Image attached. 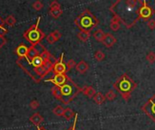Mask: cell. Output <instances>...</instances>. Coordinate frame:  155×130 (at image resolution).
Wrapping results in <instances>:
<instances>
[{
	"mask_svg": "<svg viewBox=\"0 0 155 130\" xmlns=\"http://www.w3.org/2000/svg\"><path fill=\"white\" fill-rule=\"evenodd\" d=\"M114 89L125 101H128L133 90L137 88V83L126 73L119 77L112 85Z\"/></svg>",
	"mask_w": 155,
	"mask_h": 130,
	"instance_id": "1",
	"label": "cell"
},
{
	"mask_svg": "<svg viewBox=\"0 0 155 130\" xmlns=\"http://www.w3.org/2000/svg\"><path fill=\"white\" fill-rule=\"evenodd\" d=\"M75 25L80 29V31L91 32L92 28L99 25V19H97L91 11L85 9L75 19Z\"/></svg>",
	"mask_w": 155,
	"mask_h": 130,
	"instance_id": "2",
	"label": "cell"
},
{
	"mask_svg": "<svg viewBox=\"0 0 155 130\" xmlns=\"http://www.w3.org/2000/svg\"><path fill=\"white\" fill-rule=\"evenodd\" d=\"M59 88L62 95L60 101L65 105H68L69 103H71L72 100L81 92L80 87L75 84L69 77L67 79V81L63 86L59 87Z\"/></svg>",
	"mask_w": 155,
	"mask_h": 130,
	"instance_id": "3",
	"label": "cell"
},
{
	"mask_svg": "<svg viewBox=\"0 0 155 130\" xmlns=\"http://www.w3.org/2000/svg\"><path fill=\"white\" fill-rule=\"evenodd\" d=\"M40 19L41 18L38 17L36 23L34 24L33 25H31L26 31L24 32V34H23L24 38L28 42L31 43V46H36L37 45H40V42L42 41L46 36L43 31H41V29L38 27Z\"/></svg>",
	"mask_w": 155,
	"mask_h": 130,
	"instance_id": "4",
	"label": "cell"
},
{
	"mask_svg": "<svg viewBox=\"0 0 155 130\" xmlns=\"http://www.w3.org/2000/svg\"><path fill=\"white\" fill-rule=\"evenodd\" d=\"M136 14L138 15L137 18L135 20H133L132 23H131L129 25L128 29H130L132 26H133L140 19L148 20L149 21L152 17V16L154 15V10H153V8L151 6H150L147 4V2L145 1V0H143V1H140V6L136 10Z\"/></svg>",
	"mask_w": 155,
	"mask_h": 130,
	"instance_id": "5",
	"label": "cell"
},
{
	"mask_svg": "<svg viewBox=\"0 0 155 130\" xmlns=\"http://www.w3.org/2000/svg\"><path fill=\"white\" fill-rule=\"evenodd\" d=\"M141 110L145 113L153 122H155V93L141 107Z\"/></svg>",
	"mask_w": 155,
	"mask_h": 130,
	"instance_id": "6",
	"label": "cell"
},
{
	"mask_svg": "<svg viewBox=\"0 0 155 130\" xmlns=\"http://www.w3.org/2000/svg\"><path fill=\"white\" fill-rule=\"evenodd\" d=\"M54 74H66L67 67L66 63L64 62V53L61 54V57L55 62L53 67Z\"/></svg>",
	"mask_w": 155,
	"mask_h": 130,
	"instance_id": "7",
	"label": "cell"
},
{
	"mask_svg": "<svg viewBox=\"0 0 155 130\" xmlns=\"http://www.w3.org/2000/svg\"><path fill=\"white\" fill-rule=\"evenodd\" d=\"M67 79H68V76L66 74H54L53 77L46 80V81L54 83L55 86L61 87L67 81Z\"/></svg>",
	"mask_w": 155,
	"mask_h": 130,
	"instance_id": "8",
	"label": "cell"
},
{
	"mask_svg": "<svg viewBox=\"0 0 155 130\" xmlns=\"http://www.w3.org/2000/svg\"><path fill=\"white\" fill-rule=\"evenodd\" d=\"M117 42L116 38L114 37V35H112L111 32H106L105 34V39L102 41V45H105V47L107 48H111L112 47L113 45H115Z\"/></svg>",
	"mask_w": 155,
	"mask_h": 130,
	"instance_id": "9",
	"label": "cell"
},
{
	"mask_svg": "<svg viewBox=\"0 0 155 130\" xmlns=\"http://www.w3.org/2000/svg\"><path fill=\"white\" fill-rule=\"evenodd\" d=\"M29 121L33 125H35L36 126H39L41 124L44 122V117L41 116L40 113L36 112V113H34L32 116L29 117Z\"/></svg>",
	"mask_w": 155,
	"mask_h": 130,
	"instance_id": "10",
	"label": "cell"
},
{
	"mask_svg": "<svg viewBox=\"0 0 155 130\" xmlns=\"http://www.w3.org/2000/svg\"><path fill=\"white\" fill-rule=\"evenodd\" d=\"M16 53L19 58H26L27 57V52H28V47L26 45H20L16 49Z\"/></svg>",
	"mask_w": 155,
	"mask_h": 130,
	"instance_id": "11",
	"label": "cell"
},
{
	"mask_svg": "<svg viewBox=\"0 0 155 130\" xmlns=\"http://www.w3.org/2000/svg\"><path fill=\"white\" fill-rule=\"evenodd\" d=\"M81 92H82V94H85L89 99H92L96 94L95 90L92 86H84L82 88H81Z\"/></svg>",
	"mask_w": 155,
	"mask_h": 130,
	"instance_id": "12",
	"label": "cell"
},
{
	"mask_svg": "<svg viewBox=\"0 0 155 130\" xmlns=\"http://www.w3.org/2000/svg\"><path fill=\"white\" fill-rule=\"evenodd\" d=\"M75 69L80 74H85L89 70V64L86 61H80L76 64Z\"/></svg>",
	"mask_w": 155,
	"mask_h": 130,
	"instance_id": "13",
	"label": "cell"
},
{
	"mask_svg": "<svg viewBox=\"0 0 155 130\" xmlns=\"http://www.w3.org/2000/svg\"><path fill=\"white\" fill-rule=\"evenodd\" d=\"M40 55V52L39 50L36 48V46H30L28 48V52H27V57L26 59L28 61H31L33 58H35L36 56Z\"/></svg>",
	"mask_w": 155,
	"mask_h": 130,
	"instance_id": "14",
	"label": "cell"
},
{
	"mask_svg": "<svg viewBox=\"0 0 155 130\" xmlns=\"http://www.w3.org/2000/svg\"><path fill=\"white\" fill-rule=\"evenodd\" d=\"M28 61V60H27ZM29 63L32 65L33 67L35 68H37V67H40V66H43V65L45 64V61L44 60L42 59V57H41L40 55L38 56H36L35 58H33L31 61H28Z\"/></svg>",
	"mask_w": 155,
	"mask_h": 130,
	"instance_id": "15",
	"label": "cell"
},
{
	"mask_svg": "<svg viewBox=\"0 0 155 130\" xmlns=\"http://www.w3.org/2000/svg\"><path fill=\"white\" fill-rule=\"evenodd\" d=\"M92 100H94L95 103L97 105H102L103 102L105 101V96L103 95L102 92H96V94L95 95V97L92 98Z\"/></svg>",
	"mask_w": 155,
	"mask_h": 130,
	"instance_id": "16",
	"label": "cell"
},
{
	"mask_svg": "<svg viewBox=\"0 0 155 130\" xmlns=\"http://www.w3.org/2000/svg\"><path fill=\"white\" fill-rule=\"evenodd\" d=\"M92 36H94V38H95L97 42H102L103 39H105V32H103L102 29H98L97 31H95L94 34H92Z\"/></svg>",
	"mask_w": 155,
	"mask_h": 130,
	"instance_id": "17",
	"label": "cell"
},
{
	"mask_svg": "<svg viewBox=\"0 0 155 130\" xmlns=\"http://www.w3.org/2000/svg\"><path fill=\"white\" fill-rule=\"evenodd\" d=\"M91 36L90 32H85V31H80L77 34V37L82 42H87Z\"/></svg>",
	"mask_w": 155,
	"mask_h": 130,
	"instance_id": "18",
	"label": "cell"
},
{
	"mask_svg": "<svg viewBox=\"0 0 155 130\" xmlns=\"http://www.w3.org/2000/svg\"><path fill=\"white\" fill-rule=\"evenodd\" d=\"M63 117L66 119V120L69 121V120H71V119L73 118V117H75V112L73 111V110H72V108L66 107V108H65V112H64Z\"/></svg>",
	"mask_w": 155,
	"mask_h": 130,
	"instance_id": "19",
	"label": "cell"
},
{
	"mask_svg": "<svg viewBox=\"0 0 155 130\" xmlns=\"http://www.w3.org/2000/svg\"><path fill=\"white\" fill-rule=\"evenodd\" d=\"M51 92L53 94V96L55 98L56 100H61V98H62V95H61V90H60V88L57 86H53L51 88Z\"/></svg>",
	"mask_w": 155,
	"mask_h": 130,
	"instance_id": "20",
	"label": "cell"
},
{
	"mask_svg": "<svg viewBox=\"0 0 155 130\" xmlns=\"http://www.w3.org/2000/svg\"><path fill=\"white\" fill-rule=\"evenodd\" d=\"M64 112H65V107L63 106H61V105L56 106L53 110V113L57 117H63Z\"/></svg>",
	"mask_w": 155,
	"mask_h": 130,
	"instance_id": "21",
	"label": "cell"
},
{
	"mask_svg": "<svg viewBox=\"0 0 155 130\" xmlns=\"http://www.w3.org/2000/svg\"><path fill=\"white\" fill-rule=\"evenodd\" d=\"M49 15L54 17V18H58L62 15H63V10L62 9H54V10H49Z\"/></svg>",
	"mask_w": 155,
	"mask_h": 130,
	"instance_id": "22",
	"label": "cell"
},
{
	"mask_svg": "<svg viewBox=\"0 0 155 130\" xmlns=\"http://www.w3.org/2000/svg\"><path fill=\"white\" fill-rule=\"evenodd\" d=\"M16 23V19L14 17V16L10 15L6 17V19L5 20V24H6L9 26H14Z\"/></svg>",
	"mask_w": 155,
	"mask_h": 130,
	"instance_id": "23",
	"label": "cell"
},
{
	"mask_svg": "<svg viewBox=\"0 0 155 130\" xmlns=\"http://www.w3.org/2000/svg\"><path fill=\"white\" fill-rule=\"evenodd\" d=\"M115 98H116V93L115 91L113 90H110L106 92L105 94V99L108 100L109 101H112V100H115Z\"/></svg>",
	"mask_w": 155,
	"mask_h": 130,
	"instance_id": "24",
	"label": "cell"
},
{
	"mask_svg": "<svg viewBox=\"0 0 155 130\" xmlns=\"http://www.w3.org/2000/svg\"><path fill=\"white\" fill-rule=\"evenodd\" d=\"M105 58V54L103 53L101 50H98L97 52H95V59L97 61H102Z\"/></svg>",
	"mask_w": 155,
	"mask_h": 130,
	"instance_id": "25",
	"label": "cell"
},
{
	"mask_svg": "<svg viewBox=\"0 0 155 130\" xmlns=\"http://www.w3.org/2000/svg\"><path fill=\"white\" fill-rule=\"evenodd\" d=\"M32 7H33L36 11H40L41 9H42V8L44 7V5H43V3L41 2V1L37 0V1H36V2L33 3Z\"/></svg>",
	"mask_w": 155,
	"mask_h": 130,
	"instance_id": "26",
	"label": "cell"
},
{
	"mask_svg": "<svg viewBox=\"0 0 155 130\" xmlns=\"http://www.w3.org/2000/svg\"><path fill=\"white\" fill-rule=\"evenodd\" d=\"M146 60L148 61V62H150L151 64L155 62V53L153 52H150L147 55H146Z\"/></svg>",
	"mask_w": 155,
	"mask_h": 130,
	"instance_id": "27",
	"label": "cell"
},
{
	"mask_svg": "<svg viewBox=\"0 0 155 130\" xmlns=\"http://www.w3.org/2000/svg\"><path fill=\"white\" fill-rule=\"evenodd\" d=\"M76 64H77V63L75 61V60H73V59L69 60V61H67V63H66L67 71H70V70H72L73 68H75V67L76 66Z\"/></svg>",
	"mask_w": 155,
	"mask_h": 130,
	"instance_id": "28",
	"label": "cell"
},
{
	"mask_svg": "<svg viewBox=\"0 0 155 130\" xmlns=\"http://www.w3.org/2000/svg\"><path fill=\"white\" fill-rule=\"evenodd\" d=\"M125 4L127 6H129L131 8H134V7H136L137 4H139V1H137V0H127Z\"/></svg>",
	"mask_w": 155,
	"mask_h": 130,
	"instance_id": "29",
	"label": "cell"
},
{
	"mask_svg": "<svg viewBox=\"0 0 155 130\" xmlns=\"http://www.w3.org/2000/svg\"><path fill=\"white\" fill-rule=\"evenodd\" d=\"M39 106H40V104H39V102L36 100H32V101L29 103V107H31V110H33L38 108Z\"/></svg>",
	"mask_w": 155,
	"mask_h": 130,
	"instance_id": "30",
	"label": "cell"
},
{
	"mask_svg": "<svg viewBox=\"0 0 155 130\" xmlns=\"http://www.w3.org/2000/svg\"><path fill=\"white\" fill-rule=\"evenodd\" d=\"M50 9L54 10V9H61V5L57 1H52L50 4Z\"/></svg>",
	"mask_w": 155,
	"mask_h": 130,
	"instance_id": "31",
	"label": "cell"
},
{
	"mask_svg": "<svg viewBox=\"0 0 155 130\" xmlns=\"http://www.w3.org/2000/svg\"><path fill=\"white\" fill-rule=\"evenodd\" d=\"M46 41H47L48 43H50V45H54L55 42H57L52 34H50V35H48L46 36Z\"/></svg>",
	"mask_w": 155,
	"mask_h": 130,
	"instance_id": "32",
	"label": "cell"
},
{
	"mask_svg": "<svg viewBox=\"0 0 155 130\" xmlns=\"http://www.w3.org/2000/svg\"><path fill=\"white\" fill-rule=\"evenodd\" d=\"M51 34L53 35V36L55 38L56 41H58V40L62 37V34H61L59 31H57V30H55V31H54V32H52Z\"/></svg>",
	"mask_w": 155,
	"mask_h": 130,
	"instance_id": "33",
	"label": "cell"
},
{
	"mask_svg": "<svg viewBox=\"0 0 155 130\" xmlns=\"http://www.w3.org/2000/svg\"><path fill=\"white\" fill-rule=\"evenodd\" d=\"M147 25H148V27H149L151 30L155 29V20H154V19H150V20L148 21V23H147Z\"/></svg>",
	"mask_w": 155,
	"mask_h": 130,
	"instance_id": "34",
	"label": "cell"
},
{
	"mask_svg": "<svg viewBox=\"0 0 155 130\" xmlns=\"http://www.w3.org/2000/svg\"><path fill=\"white\" fill-rule=\"evenodd\" d=\"M8 32V30L4 27V26H0V36L1 37H4L6 34Z\"/></svg>",
	"mask_w": 155,
	"mask_h": 130,
	"instance_id": "35",
	"label": "cell"
},
{
	"mask_svg": "<svg viewBox=\"0 0 155 130\" xmlns=\"http://www.w3.org/2000/svg\"><path fill=\"white\" fill-rule=\"evenodd\" d=\"M77 118H78V114L76 113L75 114V121H74V124H73V126H72L68 130H76L75 129V127H76V123H77Z\"/></svg>",
	"mask_w": 155,
	"mask_h": 130,
	"instance_id": "36",
	"label": "cell"
},
{
	"mask_svg": "<svg viewBox=\"0 0 155 130\" xmlns=\"http://www.w3.org/2000/svg\"><path fill=\"white\" fill-rule=\"evenodd\" d=\"M6 43V38L5 37H1L0 36V49H1L5 45Z\"/></svg>",
	"mask_w": 155,
	"mask_h": 130,
	"instance_id": "37",
	"label": "cell"
},
{
	"mask_svg": "<svg viewBox=\"0 0 155 130\" xmlns=\"http://www.w3.org/2000/svg\"><path fill=\"white\" fill-rule=\"evenodd\" d=\"M4 25H5V21L0 16V26H4Z\"/></svg>",
	"mask_w": 155,
	"mask_h": 130,
	"instance_id": "38",
	"label": "cell"
},
{
	"mask_svg": "<svg viewBox=\"0 0 155 130\" xmlns=\"http://www.w3.org/2000/svg\"><path fill=\"white\" fill-rule=\"evenodd\" d=\"M37 130H46L45 128H42V127H39V126H37Z\"/></svg>",
	"mask_w": 155,
	"mask_h": 130,
	"instance_id": "39",
	"label": "cell"
}]
</instances>
